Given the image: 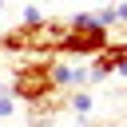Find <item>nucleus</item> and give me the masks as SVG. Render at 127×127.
<instances>
[{
	"label": "nucleus",
	"mask_w": 127,
	"mask_h": 127,
	"mask_svg": "<svg viewBox=\"0 0 127 127\" xmlns=\"http://www.w3.org/2000/svg\"><path fill=\"white\" fill-rule=\"evenodd\" d=\"M8 95H12L16 103L56 111L64 99H56V95H60V87H56V79H52V60H44V56H28L24 64H16Z\"/></svg>",
	"instance_id": "nucleus-1"
},
{
	"label": "nucleus",
	"mask_w": 127,
	"mask_h": 127,
	"mask_svg": "<svg viewBox=\"0 0 127 127\" xmlns=\"http://www.w3.org/2000/svg\"><path fill=\"white\" fill-rule=\"evenodd\" d=\"M111 44V32L99 28L91 20V12H75L64 28V40H60V52L56 56H95Z\"/></svg>",
	"instance_id": "nucleus-2"
},
{
	"label": "nucleus",
	"mask_w": 127,
	"mask_h": 127,
	"mask_svg": "<svg viewBox=\"0 0 127 127\" xmlns=\"http://www.w3.org/2000/svg\"><path fill=\"white\" fill-rule=\"evenodd\" d=\"M91 60H95V64L87 67V83H103L111 71H119V67L127 64V40H111V44H107L103 52H95Z\"/></svg>",
	"instance_id": "nucleus-3"
},
{
	"label": "nucleus",
	"mask_w": 127,
	"mask_h": 127,
	"mask_svg": "<svg viewBox=\"0 0 127 127\" xmlns=\"http://www.w3.org/2000/svg\"><path fill=\"white\" fill-rule=\"evenodd\" d=\"M52 79H56V87H64V91H75L79 83H87V71H83V67H71V64L52 60Z\"/></svg>",
	"instance_id": "nucleus-4"
},
{
	"label": "nucleus",
	"mask_w": 127,
	"mask_h": 127,
	"mask_svg": "<svg viewBox=\"0 0 127 127\" xmlns=\"http://www.w3.org/2000/svg\"><path fill=\"white\" fill-rule=\"evenodd\" d=\"M64 107H71L75 115H87V111H91V95H87V91H67V95H64Z\"/></svg>",
	"instance_id": "nucleus-5"
},
{
	"label": "nucleus",
	"mask_w": 127,
	"mask_h": 127,
	"mask_svg": "<svg viewBox=\"0 0 127 127\" xmlns=\"http://www.w3.org/2000/svg\"><path fill=\"white\" fill-rule=\"evenodd\" d=\"M20 24H44V12L28 4V8H24V20H20Z\"/></svg>",
	"instance_id": "nucleus-6"
},
{
	"label": "nucleus",
	"mask_w": 127,
	"mask_h": 127,
	"mask_svg": "<svg viewBox=\"0 0 127 127\" xmlns=\"http://www.w3.org/2000/svg\"><path fill=\"white\" fill-rule=\"evenodd\" d=\"M111 12H115V24H127V4H111Z\"/></svg>",
	"instance_id": "nucleus-7"
},
{
	"label": "nucleus",
	"mask_w": 127,
	"mask_h": 127,
	"mask_svg": "<svg viewBox=\"0 0 127 127\" xmlns=\"http://www.w3.org/2000/svg\"><path fill=\"white\" fill-rule=\"evenodd\" d=\"M0 8H4V0H0Z\"/></svg>",
	"instance_id": "nucleus-8"
},
{
	"label": "nucleus",
	"mask_w": 127,
	"mask_h": 127,
	"mask_svg": "<svg viewBox=\"0 0 127 127\" xmlns=\"http://www.w3.org/2000/svg\"><path fill=\"white\" fill-rule=\"evenodd\" d=\"M0 83H4V75H0Z\"/></svg>",
	"instance_id": "nucleus-9"
}]
</instances>
